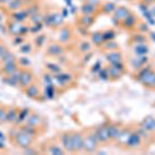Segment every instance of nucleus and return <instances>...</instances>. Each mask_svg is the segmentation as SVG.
<instances>
[{
	"mask_svg": "<svg viewBox=\"0 0 155 155\" xmlns=\"http://www.w3.org/2000/svg\"><path fill=\"white\" fill-rule=\"evenodd\" d=\"M136 27L137 29L140 30L141 32H148L149 31V28H148V25H147L146 23H144V22H137Z\"/></svg>",
	"mask_w": 155,
	"mask_h": 155,
	"instance_id": "nucleus-21",
	"label": "nucleus"
},
{
	"mask_svg": "<svg viewBox=\"0 0 155 155\" xmlns=\"http://www.w3.org/2000/svg\"><path fill=\"white\" fill-rule=\"evenodd\" d=\"M107 131L111 139H117L120 134V129L116 125H110L107 126Z\"/></svg>",
	"mask_w": 155,
	"mask_h": 155,
	"instance_id": "nucleus-19",
	"label": "nucleus"
},
{
	"mask_svg": "<svg viewBox=\"0 0 155 155\" xmlns=\"http://www.w3.org/2000/svg\"><path fill=\"white\" fill-rule=\"evenodd\" d=\"M153 12H154V15H155V8H154V11H153Z\"/></svg>",
	"mask_w": 155,
	"mask_h": 155,
	"instance_id": "nucleus-27",
	"label": "nucleus"
},
{
	"mask_svg": "<svg viewBox=\"0 0 155 155\" xmlns=\"http://www.w3.org/2000/svg\"><path fill=\"white\" fill-rule=\"evenodd\" d=\"M94 20H95L94 16H85V15H81L79 18V23L82 27H84V28H88V27H90L93 24Z\"/></svg>",
	"mask_w": 155,
	"mask_h": 155,
	"instance_id": "nucleus-10",
	"label": "nucleus"
},
{
	"mask_svg": "<svg viewBox=\"0 0 155 155\" xmlns=\"http://www.w3.org/2000/svg\"><path fill=\"white\" fill-rule=\"evenodd\" d=\"M71 136L72 152H81L84 149V137L79 131L72 132V134H71Z\"/></svg>",
	"mask_w": 155,
	"mask_h": 155,
	"instance_id": "nucleus-1",
	"label": "nucleus"
},
{
	"mask_svg": "<svg viewBox=\"0 0 155 155\" xmlns=\"http://www.w3.org/2000/svg\"><path fill=\"white\" fill-rule=\"evenodd\" d=\"M128 1H137V0H128Z\"/></svg>",
	"mask_w": 155,
	"mask_h": 155,
	"instance_id": "nucleus-26",
	"label": "nucleus"
},
{
	"mask_svg": "<svg viewBox=\"0 0 155 155\" xmlns=\"http://www.w3.org/2000/svg\"><path fill=\"white\" fill-rule=\"evenodd\" d=\"M134 41L137 42V44H141V42H146L147 38L144 35H142V34H137V35H134Z\"/></svg>",
	"mask_w": 155,
	"mask_h": 155,
	"instance_id": "nucleus-23",
	"label": "nucleus"
},
{
	"mask_svg": "<svg viewBox=\"0 0 155 155\" xmlns=\"http://www.w3.org/2000/svg\"><path fill=\"white\" fill-rule=\"evenodd\" d=\"M62 146L66 151L72 152V145H71V136L69 132H65L61 137Z\"/></svg>",
	"mask_w": 155,
	"mask_h": 155,
	"instance_id": "nucleus-11",
	"label": "nucleus"
},
{
	"mask_svg": "<svg viewBox=\"0 0 155 155\" xmlns=\"http://www.w3.org/2000/svg\"><path fill=\"white\" fill-rule=\"evenodd\" d=\"M97 139L94 134H88L84 137V149L86 152L91 153L94 152L97 148Z\"/></svg>",
	"mask_w": 155,
	"mask_h": 155,
	"instance_id": "nucleus-2",
	"label": "nucleus"
},
{
	"mask_svg": "<svg viewBox=\"0 0 155 155\" xmlns=\"http://www.w3.org/2000/svg\"><path fill=\"white\" fill-rule=\"evenodd\" d=\"M81 12L82 15H85V16H94L96 12H99V6L86 2L81 6Z\"/></svg>",
	"mask_w": 155,
	"mask_h": 155,
	"instance_id": "nucleus-7",
	"label": "nucleus"
},
{
	"mask_svg": "<svg viewBox=\"0 0 155 155\" xmlns=\"http://www.w3.org/2000/svg\"><path fill=\"white\" fill-rule=\"evenodd\" d=\"M6 113L7 112L4 111L3 109H0V123L6 119Z\"/></svg>",
	"mask_w": 155,
	"mask_h": 155,
	"instance_id": "nucleus-25",
	"label": "nucleus"
},
{
	"mask_svg": "<svg viewBox=\"0 0 155 155\" xmlns=\"http://www.w3.org/2000/svg\"><path fill=\"white\" fill-rule=\"evenodd\" d=\"M141 136L137 132H131L130 136H129L128 140L126 142V146L131 147V148H134V147H137L141 143Z\"/></svg>",
	"mask_w": 155,
	"mask_h": 155,
	"instance_id": "nucleus-9",
	"label": "nucleus"
},
{
	"mask_svg": "<svg viewBox=\"0 0 155 155\" xmlns=\"http://www.w3.org/2000/svg\"><path fill=\"white\" fill-rule=\"evenodd\" d=\"M71 36V30L68 28V27H63L61 30H60V39L61 41H68L69 37Z\"/></svg>",
	"mask_w": 155,
	"mask_h": 155,
	"instance_id": "nucleus-17",
	"label": "nucleus"
},
{
	"mask_svg": "<svg viewBox=\"0 0 155 155\" xmlns=\"http://www.w3.org/2000/svg\"><path fill=\"white\" fill-rule=\"evenodd\" d=\"M134 51L137 56H146L149 52L148 47L145 45V42H141V44H137L136 47L134 48Z\"/></svg>",
	"mask_w": 155,
	"mask_h": 155,
	"instance_id": "nucleus-12",
	"label": "nucleus"
},
{
	"mask_svg": "<svg viewBox=\"0 0 155 155\" xmlns=\"http://www.w3.org/2000/svg\"><path fill=\"white\" fill-rule=\"evenodd\" d=\"M130 11L127 8L126 6H116L113 12V15H114V19L119 21V23L126 18L129 14H130Z\"/></svg>",
	"mask_w": 155,
	"mask_h": 155,
	"instance_id": "nucleus-4",
	"label": "nucleus"
},
{
	"mask_svg": "<svg viewBox=\"0 0 155 155\" xmlns=\"http://www.w3.org/2000/svg\"><path fill=\"white\" fill-rule=\"evenodd\" d=\"M33 81V76L29 71H24L23 72L20 74V79H19V85L22 88H27L29 85L32 84Z\"/></svg>",
	"mask_w": 155,
	"mask_h": 155,
	"instance_id": "nucleus-3",
	"label": "nucleus"
},
{
	"mask_svg": "<svg viewBox=\"0 0 155 155\" xmlns=\"http://www.w3.org/2000/svg\"><path fill=\"white\" fill-rule=\"evenodd\" d=\"M137 22H139L137 17L134 14V12H130L125 19L122 20V21L120 22V24H121V26L124 27V28L131 29V28H134V27H136Z\"/></svg>",
	"mask_w": 155,
	"mask_h": 155,
	"instance_id": "nucleus-5",
	"label": "nucleus"
},
{
	"mask_svg": "<svg viewBox=\"0 0 155 155\" xmlns=\"http://www.w3.org/2000/svg\"><path fill=\"white\" fill-rule=\"evenodd\" d=\"M91 39L96 46H101V45L104 42V36H102V33L101 32H93L91 34Z\"/></svg>",
	"mask_w": 155,
	"mask_h": 155,
	"instance_id": "nucleus-16",
	"label": "nucleus"
},
{
	"mask_svg": "<svg viewBox=\"0 0 155 155\" xmlns=\"http://www.w3.org/2000/svg\"><path fill=\"white\" fill-rule=\"evenodd\" d=\"M115 7H116V4L114 2H104V3L101 4L99 6V12H104V14H111V12H114Z\"/></svg>",
	"mask_w": 155,
	"mask_h": 155,
	"instance_id": "nucleus-13",
	"label": "nucleus"
},
{
	"mask_svg": "<svg viewBox=\"0 0 155 155\" xmlns=\"http://www.w3.org/2000/svg\"><path fill=\"white\" fill-rule=\"evenodd\" d=\"M102 36H104V41H112L115 37V32L112 30H107V32L102 33Z\"/></svg>",
	"mask_w": 155,
	"mask_h": 155,
	"instance_id": "nucleus-22",
	"label": "nucleus"
},
{
	"mask_svg": "<svg viewBox=\"0 0 155 155\" xmlns=\"http://www.w3.org/2000/svg\"><path fill=\"white\" fill-rule=\"evenodd\" d=\"M142 126H143L144 130H146V131L154 130L155 129V119L149 117V118H147L143 123H142Z\"/></svg>",
	"mask_w": 155,
	"mask_h": 155,
	"instance_id": "nucleus-14",
	"label": "nucleus"
},
{
	"mask_svg": "<svg viewBox=\"0 0 155 155\" xmlns=\"http://www.w3.org/2000/svg\"><path fill=\"white\" fill-rule=\"evenodd\" d=\"M118 48V45L116 44L115 41H107V45H106V49H109V50H115Z\"/></svg>",
	"mask_w": 155,
	"mask_h": 155,
	"instance_id": "nucleus-24",
	"label": "nucleus"
},
{
	"mask_svg": "<svg viewBox=\"0 0 155 155\" xmlns=\"http://www.w3.org/2000/svg\"><path fill=\"white\" fill-rule=\"evenodd\" d=\"M109 74H111V77L114 78V79H119V78L122 76V74H123V69H120L118 67L112 65L109 71Z\"/></svg>",
	"mask_w": 155,
	"mask_h": 155,
	"instance_id": "nucleus-18",
	"label": "nucleus"
},
{
	"mask_svg": "<svg viewBox=\"0 0 155 155\" xmlns=\"http://www.w3.org/2000/svg\"><path fill=\"white\" fill-rule=\"evenodd\" d=\"M107 59L109 60L111 63H114V62H119V61H121V59H122L121 53H120V52L114 51V52H112V53L107 54Z\"/></svg>",
	"mask_w": 155,
	"mask_h": 155,
	"instance_id": "nucleus-15",
	"label": "nucleus"
},
{
	"mask_svg": "<svg viewBox=\"0 0 155 155\" xmlns=\"http://www.w3.org/2000/svg\"><path fill=\"white\" fill-rule=\"evenodd\" d=\"M144 86L148 88H155V72L150 71L141 82Z\"/></svg>",
	"mask_w": 155,
	"mask_h": 155,
	"instance_id": "nucleus-8",
	"label": "nucleus"
},
{
	"mask_svg": "<svg viewBox=\"0 0 155 155\" xmlns=\"http://www.w3.org/2000/svg\"><path fill=\"white\" fill-rule=\"evenodd\" d=\"M150 71H151V69H150V67H145V68H142L141 71H140L139 74H137V81L142 82V80L144 79L145 76H146V74H148Z\"/></svg>",
	"mask_w": 155,
	"mask_h": 155,
	"instance_id": "nucleus-20",
	"label": "nucleus"
},
{
	"mask_svg": "<svg viewBox=\"0 0 155 155\" xmlns=\"http://www.w3.org/2000/svg\"><path fill=\"white\" fill-rule=\"evenodd\" d=\"M94 134H95L97 141L101 143H107L111 139L109 136V131H107V126H101L98 129H96Z\"/></svg>",
	"mask_w": 155,
	"mask_h": 155,
	"instance_id": "nucleus-6",
	"label": "nucleus"
}]
</instances>
